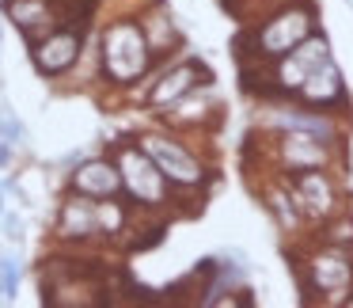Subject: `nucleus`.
<instances>
[{
	"mask_svg": "<svg viewBox=\"0 0 353 308\" xmlns=\"http://www.w3.org/2000/svg\"><path fill=\"white\" fill-rule=\"evenodd\" d=\"M148 57L152 54H148V42L137 23H125L122 19V23L107 27V35H103V69L110 73V80L133 84L148 69Z\"/></svg>",
	"mask_w": 353,
	"mask_h": 308,
	"instance_id": "f257e3e1",
	"label": "nucleus"
},
{
	"mask_svg": "<svg viewBox=\"0 0 353 308\" xmlns=\"http://www.w3.org/2000/svg\"><path fill=\"white\" fill-rule=\"evenodd\" d=\"M118 175H122V186L145 206H160L168 186H163V175L152 160H148L145 148H122L118 153Z\"/></svg>",
	"mask_w": 353,
	"mask_h": 308,
	"instance_id": "f03ea898",
	"label": "nucleus"
},
{
	"mask_svg": "<svg viewBox=\"0 0 353 308\" xmlns=\"http://www.w3.org/2000/svg\"><path fill=\"white\" fill-rule=\"evenodd\" d=\"M312 35V16L300 8H285L281 16H274L266 27L259 31V57H270V61H281L292 46Z\"/></svg>",
	"mask_w": 353,
	"mask_h": 308,
	"instance_id": "7ed1b4c3",
	"label": "nucleus"
},
{
	"mask_svg": "<svg viewBox=\"0 0 353 308\" xmlns=\"http://www.w3.org/2000/svg\"><path fill=\"white\" fill-rule=\"evenodd\" d=\"M141 148H145L148 160L160 168L163 179H171V183H179V186L201 183V164L194 160L183 145H175V141H168V137H145V141H141Z\"/></svg>",
	"mask_w": 353,
	"mask_h": 308,
	"instance_id": "20e7f679",
	"label": "nucleus"
},
{
	"mask_svg": "<svg viewBox=\"0 0 353 308\" xmlns=\"http://www.w3.org/2000/svg\"><path fill=\"white\" fill-rule=\"evenodd\" d=\"M80 57V35L77 31H50L46 39L34 46V65H39V73H46V77H57V73L72 69Z\"/></svg>",
	"mask_w": 353,
	"mask_h": 308,
	"instance_id": "39448f33",
	"label": "nucleus"
},
{
	"mask_svg": "<svg viewBox=\"0 0 353 308\" xmlns=\"http://www.w3.org/2000/svg\"><path fill=\"white\" fill-rule=\"evenodd\" d=\"M285 57H289V61H281V73H277V80H281V88H300L307 73L319 69L323 61H330L327 39H319V35H307V39L300 42V46H292Z\"/></svg>",
	"mask_w": 353,
	"mask_h": 308,
	"instance_id": "423d86ee",
	"label": "nucleus"
},
{
	"mask_svg": "<svg viewBox=\"0 0 353 308\" xmlns=\"http://www.w3.org/2000/svg\"><path fill=\"white\" fill-rule=\"evenodd\" d=\"M4 12H8L12 23H16L31 42L39 39V35H50L57 23L54 0H4Z\"/></svg>",
	"mask_w": 353,
	"mask_h": 308,
	"instance_id": "0eeeda50",
	"label": "nucleus"
},
{
	"mask_svg": "<svg viewBox=\"0 0 353 308\" xmlns=\"http://www.w3.org/2000/svg\"><path fill=\"white\" fill-rule=\"evenodd\" d=\"M72 186H77V194H88V198H110V194L122 191L118 164H110V160H88V164H80L77 175H72Z\"/></svg>",
	"mask_w": 353,
	"mask_h": 308,
	"instance_id": "6e6552de",
	"label": "nucleus"
},
{
	"mask_svg": "<svg viewBox=\"0 0 353 308\" xmlns=\"http://www.w3.org/2000/svg\"><path fill=\"white\" fill-rule=\"evenodd\" d=\"M292 186H296V198L304 202V209L312 217H327L330 209H334V191H330L323 171H315V168L292 171Z\"/></svg>",
	"mask_w": 353,
	"mask_h": 308,
	"instance_id": "1a4fd4ad",
	"label": "nucleus"
},
{
	"mask_svg": "<svg viewBox=\"0 0 353 308\" xmlns=\"http://www.w3.org/2000/svg\"><path fill=\"white\" fill-rule=\"evenodd\" d=\"M307 285H315V289H327V293H338L345 289V285L353 282V267L350 259H345L342 251H323L315 255L312 262H307Z\"/></svg>",
	"mask_w": 353,
	"mask_h": 308,
	"instance_id": "9d476101",
	"label": "nucleus"
},
{
	"mask_svg": "<svg viewBox=\"0 0 353 308\" xmlns=\"http://www.w3.org/2000/svg\"><path fill=\"white\" fill-rule=\"evenodd\" d=\"M198 77L205 80L209 73L201 69L198 61H190V65H179L175 73H168V77L160 80V84L152 88V95H148V103L152 107H171L175 99H183V95H190L194 92V84H198Z\"/></svg>",
	"mask_w": 353,
	"mask_h": 308,
	"instance_id": "9b49d317",
	"label": "nucleus"
},
{
	"mask_svg": "<svg viewBox=\"0 0 353 308\" xmlns=\"http://www.w3.org/2000/svg\"><path fill=\"white\" fill-rule=\"evenodd\" d=\"M57 232L65 240H84L92 232H99V221H95V202H88V194H77V198L65 202L61 221H57Z\"/></svg>",
	"mask_w": 353,
	"mask_h": 308,
	"instance_id": "f8f14e48",
	"label": "nucleus"
},
{
	"mask_svg": "<svg viewBox=\"0 0 353 308\" xmlns=\"http://www.w3.org/2000/svg\"><path fill=\"white\" fill-rule=\"evenodd\" d=\"M323 137H315V133H289V137L281 141V156H285V164H289L292 171H300V168H319L323 160H327V148L319 145Z\"/></svg>",
	"mask_w": 353,
	"mask_h": 308,
	"instance_id": "ddd939ff",
	"label": "nucleus"
},
{
	"mask_svg": "<svg viewBox=\"0 0 353 308\" xmlns=\"http://www.w3.org/2000/svg\"><path fill=\"white\" fill-rule=\"evenodd\" d=\"M300 92H304V99H312V103H342L345 84H342V77H338L334 65L323 61L319 69H312V73L304 77Z\"/></svg>",
	"mask_w": 353,
	"mask_h": 308,
	"instance_id": "4468645a",
	"label": "nucleus"
},
{
	"mask_svg": "<svg viewBox=\"0 0 353 308\" xmlns=\"http://www.w3.org/2000/svg\"><path fill=\"white\" fill-rule=\"evenodd\" d=\"M141 35H145V42H148V54H168L179 42V31H175V23H171V16L163 8H152L141 19Z\"/></svg>",
	"mask_w": 353,
	"mask_h": 308,
	"instance_id": "2eb2a0df",
	"label": "nucleus"
},
{
	"mask_svg": "<svg viewBox=\"0 0 353 308\" xmlns=\"http://www.w3.org/2000/svg\"><path fill=\"white\" fill-rule=\"evenodd\" d=\"M285 126L292 130H304V133H315V137H334V126L327 118H312V115H281Z\"/></svg>",
	"mask_w": 353,
	"mask_h": 308,
	"instance_id": "dca6fc26",
	"label": "nucleus"
},
{
	"mask_svg": "<svg viewBox=\"0 0 353 308\" xmlns=\"http://www.w3.org/2000/svg\"><path fill=\"white\" fill-rule=\"evenodd\" d=\"M95 221H99V232H122L125 209L118 206V202H99V206H95Z\"/></svg>",
	"mask_w": 353,
	"mask_h": 308,
	"instance_id": "f3484780",
	"label": "nucleus"
},
{
	"mask_svg": "<svg viewBox=\"0 0 353 308\" xmlns=\"http://www.w3.org/2000/svg\"><path fill=\"white\" fill-rule=\"evenodd\" d=\"M175 103H179V110L171 115L175 122H198V118L205 115V103L209 99H198V95H194V99H186V95H183V99H175Z\"/></svg>",
	"mask_w": 353,
	"mask_h": 308,
	"instance_id": "a211bd4d",
	"label": "nucleus"
},
{
	"mask_svg": "<svg viewBox=\"0 0 353 308\" xmlns=\"http://www.w3.org/2000/svg\"><path fill=\"white\" fill-rule=\"evenodd\" d=\"M0 285H4V300L16 293V285H19V267H16V259H0Z\"/></svg>",
	"mask_w": 353,
	"mask_h": 308,
	"instance_id": "6ab92c4d",
	"label": "nucleus"
},
{
	"mask_svg": "<svg viewBox=\"0 0 353 308\" xmlns=\"http://www.w3.org/2000/svg\"><path fill=\"white\" fill-rule=\"evenodd\" d=\"M4 236H8V240H19V236H23V224H19V217H8V221H4Z\"/></svg>",
	"mask_w": 353,
	"mask_h": 308,
	"instance_id": "aec40b11",
	"label": "nucleus"
},
{
	"mask_svg": "<svg viewBox=\"0 0 353 308\" xmlns=\"http://www.w3.org/2000/svg\"><path fill=\"white\" fill-rule=\"evenodd\" d=\"M8 156H12V148H8V145H0V164L8 160Z\"/></svg>",
	"mask_w": 353,
	"mask_h": 308,
	"instance_id": "412c9836",
	"label": "nucleus"
},
{
	"mask_svg": "<svg viewBox=\"0 0 353 308\" xmlns=\"http://www.w3.org/2000/svg\"><path fill=\"white\" fill-rule=\"evenodd\" d=\"M0 213H4V186H0Z\"/></svg>",
	"mask_w": 353,
	"mask_h": 308,
	"instance_id": "4be33fe9",
	"label": "nucleus"
},
{
	"mask_svg": "<svg viewBox=\"0 0 353 308\" xmlns=\"http://www.w3.org/2000/svg\"><path fill=\"white\" fill-rule=\"evenodd\" d=\"M0 300H4V285H0Z\"/></svg>",
	"mask_w": 353,
	"mask_h": 308,
	"instance_id": "5701e85b",
	"label": "nucleus"
}]
</instances>
